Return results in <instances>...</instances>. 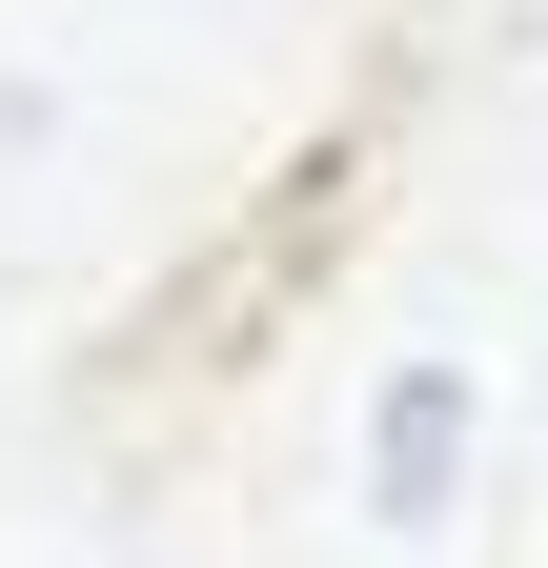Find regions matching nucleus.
Returning <instances> with one entry per match:
<instances>
[{
  "label": "nucleus",
  "mask_w": 548,
  "mask_h": 568,
  "mask_svg": "<svg viewBox=\"0 0 548 568\" xmlns=\"http://www.w3.org/2000/svg\"><path fill=\"white\" fill-rule=\"evenodd\" d=\"M447 467H467V366H386V406H366V487H386V528H427Z\"/></svg>",
  "instance_id": "nucleus-1"
}]
</instances>
